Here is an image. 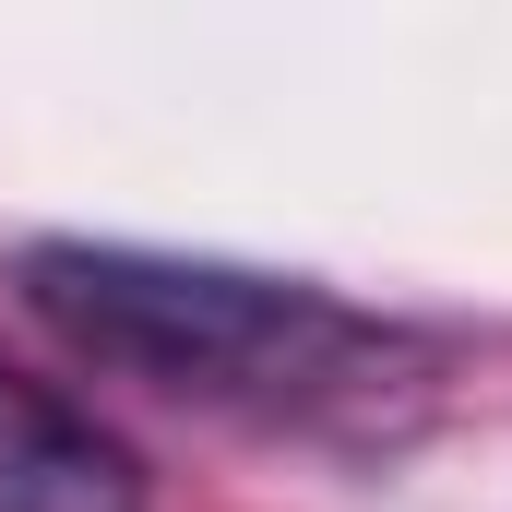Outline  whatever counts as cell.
Masks as SVG:
<instances>
[{
	"label": "cell",
	"instance_id": "cell-1",
	"mask_svg": "<svg viewBox=\"0 0 512 512\" xmlns=\"http://www.w3.org/2000/svg\"><path fill=\"white\" fill-rule=\"evenodd\" d=\"M36 322L155 393H203V405H334L393 358L370 310H346L310 274H251V262L203 251H120V239H36L24 251Z\"/></svg>",
	"mask_w": 512,
	"mask_h": 512
},
{
	"label": "cell",
	"instance_id": "cell-2",
	"mask_svg": "<svg viewBox=\"0 0 512 512\" xmlns=\"http://www.w3.org/2000/svg\"><path fill=\"white\" fill-rule=\"evenodd\" d=\"M0 512H143V453L96 405L0 358Z\"/></svg>",
	"mask_w": 512,
	"mask_h": 512
}]
</instances>
